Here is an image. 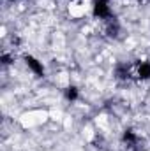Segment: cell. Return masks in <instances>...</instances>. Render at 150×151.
Wrapping results in <instances>:
<instances>
[{
	"label": "cell",
	"mask_w": 150,
	"mask_h": 151,
	"mask_svg": "<svg viewBox=\"0 0 150 151\" xmlns=\"http://www.w3.org/2000/svg\"><path fill=\"white\" fill-rule=\"evenodd\" d=\"M140 77H150V65H141L140 67Z\"/></svg>",
	"instance_id": "3957f363"
},
{
	"label": "cell",
	"mask_w": 150,
	"mask_h": 151,
	"mask_svg": "<svg viewBox=\"0 0 150 151\" xmlns=\"http://www.w3.org/2000/svg\"><path fill=\"white\" fill-rule=\"evenodd\" d=\"M27 63L32 67V70H36L37 74H42V65H39L37 60H34L32 56H27Z\"/></svg>",
	"instance_id": "7a4b0ae2"
},
{
	"label": "cell",
	"mask_w": 150,
	"mask_h": 151,
	"mask_svg": "<svg viewBox=\"0 0 150 151\" xmlns=\"http://www.w3.org/2000/svg\"><path fill=\"white\" fill-rule=\"evenodd\" d=\"M67 97H69V99H76V90H74V88H69Z\"/></svg>",
	"instance_id": "277c9868"
},
{
	"label": "cell",
	"mask_w": 150,
	"mask_h": 151,
	"mask_svg": "<svg viewBox=\"0 0 150 151\" xmlns=\"http://www.w3.org/2000/svg\"><path fill=\"white\" fill-rule=\"evenodd\" d=\"M108 14H110V9H108L106 0H97V2H95V16H99V18H106Z\"/></svg>",
	"instance_id": "6da1fadb"
}]
</instances>
